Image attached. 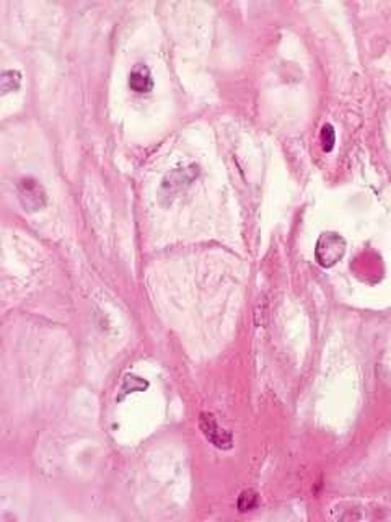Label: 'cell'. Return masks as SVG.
Masks as SVG:
<instances>
[{"label": "cell", "mask_w": 391, "mask_h": 522, "mask_svg": "<svg viewBox=\"0 0 391 522\" xmlns=\"http://www.w3.org/2000/svg\"><path fill=\"white\" fill-rule=\"evenodd\" d=\"M129 87L137 93H148L153 89V79L147 65L137 64L129 74Z\"/></svg>", "instance_id": "277c9868"}, {"label": "cell", "mask_w": 391, "mask_h": 522, "mask_svg": "<svg viewBox=\"0 0 391 522\" xmlns=\"http://www.w3.org/2000/svg\"><path fill=\"white\" fill-rule=\"evenodd\" d=\"M18 197L21 206L26 211L35 212L40 211L46 205V195H44L43 186L33 178H25L18 183Z\"/></svg>", "instance_id": "7a4b0ae2"}, {"label": "cell", "mask_w": 391, "mask_h": 522, "mask_svg": "<svg viewBox=\"0 0 391 522\" xmlns=\"http://www.w3.org/2000/svg\"><path fill=\"white\" fill-rule=\"evenodd\" d=\"M21 82V75L16 70H4L2 74V92L9 93V92H15L20 87Z\"/></svg>", "instance_id": "5b68a950"}, {"label": "cell", "mask_w": 391, "mask_h": 522, "mask_svg": "<svg viewBox=\"0 0 391 522\" xmlns=\"http://www.w3.org/2000/svg\"><path fill=\"white\" fill-rule=\"evenodd\" d=\"M260 499H258V493H255L253 490H246L240 494L238 498V509L241 513H246V511H251L258 506Z\"/></svg>", "instance_id": "8992f818"}, {"label": "cell", "mask_w": 391, "mask_h": 522, "mask_svg": "<svg viewBox=\"0 0 391 522\" xmlns=\"http://www.w3.org/2000/svg\"><path fill=\"white\" fill-rule=\"evenodd\" d=\"M315 254L316 261L323 268L334 266L346 254V241L339 234L326 232L319 237Z\"/></svg>", "instance_id": "6da1fadb"}, {"label": "cell", "mask_w": 391, "mask_h": 522, "mask_svg": "<svg viewBox=\"0 0 391 522\" xmlns=\"http://www.w3.org/2000/svg\"><path fill=\"white\" fill-rule=\"evenodd\" d=\"M321 144L326 152H331L336 144V133L331 124H324L321 129Z\"/></svg>", "instance_id": "52a82bcc"}, {"label": "cell", "mask_w": 391, "mask_h": 522, "mask_svg": "<svg viewBox=\"0 0 391 522\" xmlns=\"http://www.w3.org/2000/svg\"><path fill=\"white\" fill-rule=\"evenodd\" d=\"M199 426L209 441H211L214 446L219 449H230L233 444L232 434H230L227 430L219 426V423L216 421V418L209 413H202L201 420H199Z\"/></svg>", "instance_id": "3957f363"}]
</instances>
